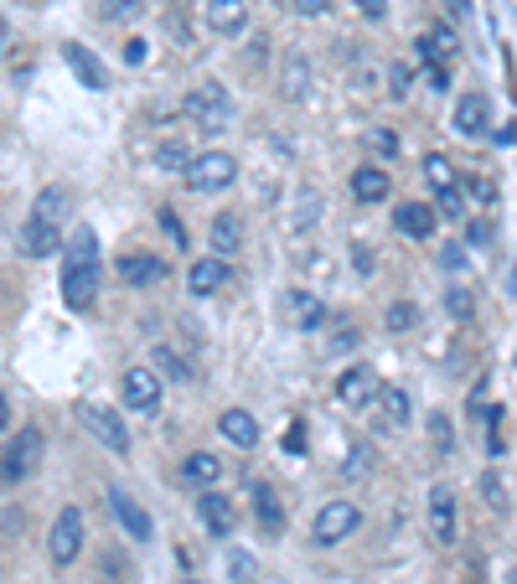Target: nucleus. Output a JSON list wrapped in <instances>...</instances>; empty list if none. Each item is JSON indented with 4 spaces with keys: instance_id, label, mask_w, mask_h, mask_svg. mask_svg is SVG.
I'll use <instances>...</instances> for the list:
<instances>
[{
    "instance_id": "obj_1",
    "label": "nucleus",
    "mask_w": 517,
    "mask_h": 584,
    "mask_svg": "<svg viewBox=\"0 0 517 584\" xmlns=\"http://www.w3.org/2000/svg\"><path fill=\"white\" fill-rule=\"evenodd\" d=\"M181 114L192 119L197 130H228L233 125V99H228V88L223 83H197L187 88V99H181Z\"/></svg>"
},
{
    "instance_id": "obj_2",
    "label": "nucleus",
    "mask_w": 517,
    "mask_h": 584,
    "mask_svg": "<svg viewBox=\"0 0 517 584\" xmlns=\"http://www.w3.org/2000/svg\"><path fill=\"white\" fill-rule=\"evenodd\" d=\"M42 460V429H21V435H11V445L0 450V486H16L37 471Z\"/></svg>"
},
{
    "instance_id": "obj_3",
    "label": "nucleus",
    "mask_w": 517,
    "mask_h": 584,
    "mask_svg": "<svg viewBox=\"0 0 517 584\" xmlns=\"http://www.w3.org/2000/svg\"><path fill=\"white\" fill-rule=\"evenodd\" d=\"M78 553H83V512L63 507V512H57V522H52V533H47V559L57 569H68Z\"/></svg>"
},
{
    "instance_id": "obj_4",
    "label": "nucleus",
    "mask_w": 517,
    "mask_h": 584,
    "mask_svg": "<svg viewBox=\"0 0 517 584\" xmlns=\"http://www.w3.org/2000/svg\"><path fill=\"white\" fill-rule=\"evenodd\" d=\"M238 181V161L228 156V150H207V156H197L192 161V171H187V187L192 192H223V187H233Z\"/></svg>"
},
{
    "instance_id": "obj_5",
    "label": "nucleus",
    "mask_w": 517,
    "mask_h": 584,
    "mask_svg": "<svg viewBox=\"0 0 517 584\" xmlns=\"http://www.w3.org/2000/svg\"><path fill=\"white\" fill-rule=\"evenodd\" d=\"M362 528V512L352 507V502H326L321 512H316V522H311V538L321 543V548H331V543H342L347 533H357Z\"/></svg>"
},
{
    "instance_id": "obj_6",
    "label": "nucleus",
    "mask_w": 517,
    "mask_h": 584,
    "mask_svg": "<svg viewBox=\"0 0 517 584\" xmlns=\"http://www.w3.org/2000/svg\"><path fill=\"white\" fill-rule=\"evenodd\" d=\"M78 419H83L88 435H99L109 450L130 455V429H125V419H119L114 409H104V404H83V409H78Z\"/></svg>"
},
{
    "instance_id": "obj_7",
    "label": "nucleus",
    "mask_w": 517,
    "mask_h": 584,
    "mask_svg": "<svg viewBox=\"0 0 517 584\" xmlns=\"http://www.w3.org/2000/svg\"><path fill=\"white\" fill-rule=\"evenodd\" d=\"M63 300L73 305V311H88V305L99 300V259L63 264Z\"/></svg>"
},
{
    "instance_id": "obj_8",
    "label": "nucleus",
    "mask_w": 517,
    "mask_h": 584,
    "mask_svg": "<svg viewBox=\"0 0 517 584\" xmlns=\"http://www.w3.org/2000/svg\"><path fill=\"white\" fill-rule=\"evenodd\" d=\"M383 393V378L373 373V367H347V373L337 378V398L347 409H362V404H373V398Z\"/></svg>"
},
{
    "instance_id": "obj_9",
    "label": "nucleus",
    "mask_w": 517,
    "mask_h": 584,
    "mask_svg": "<svg viewBox=\"0 0 517 584\" xmlns=\"http://www.w3.org/2000/svg\"><path fill=\"white\" fill-rule=\"evenodd\" d=\"M197 517H202V528L212 538H228L238 528V507L223 497V491H202V497H197Z\"/></svg>"
},
{
    "instance_id": "obj_10",
    "label": "nucleus",
    "mask_w": 517,
    "mask_h": 584,
    "mask_svg": "<svg viewBox=\"0 0 517 584\" xmlns=\"http://www.w3.org/2000/svg\"><path fill=\"white\" fill-rule=\"evenodd\" d=\"M109 512H114V522L130 533V543H150V517H145V507L135 502V497H125V491H109Z\"/></svg>"
},
{
    "instance_id": "obj_11",
    "label": "nucleus",
    "mask_w": 517,
    "mask_h": 584,
    "mask_svg": "<svg viewBox=\"0 0 517 584\" xmlns=\"http://www.w3.org/2000/svg\"><path fill=\"white\" fill-rule=\"evenodd\" d=\"M455 528H461L455 491H450V486H435V491H430V533H435V543H455Z\"/></svg>"
},
{
    "instance_id": "obj_12",
    "label": "nucleus",
    "mask_w": 517,
    "mask_h": 584,
    "mask_svg": "<svg viewBox=\"0 0 517 584\" xmlns=\"http://www.w3.org/2000/svg\"><path fill=\"white\" fill-rule=\"evenodd\" d=\"M73 212V187H42L37 202H32V223H47V228H63Z\"/></svg>"
},
{
    "instance_id": "obj_13",
    "label": "nucleus",
    "mask_w": 517,
    "mask_h": 584,
    "mask_svg": "<svg viewBox=\"0 0 517 584\" xmlns=\"http://www.w3.org/2000/svg\"><path fill=\"white\" fill-rule=\"evenodd\" d=\"M455 130L471 135V140L492 130V104H486V94H461L455 99Z\"/></svg>"
},
{
    "instance_id": "obj_14",
    "label": "nucleus",
    "mask_w": 517,
    "mask_h": 584,
    "mask_svg": "<svg viewBox=\"0 0 517 584\" xmlns=\"http://www.w3.org/2000/svg\"><path fill=\"white\" fill-rule=\"evenodd\" d=\"M228 280H233V274H228V259H218V254H212V259H197V264L187 269V290H192V295H218Z\"/></svg>"
},
{
    "instance_id": "obj_15",
    "label": "nucleus",
    "mask_w": 517,
    "mask_h": 584,
    "mask_svg": "<svg viewBox=\"0 0 517 584\" xmlns=\"http://www.w3.org/2000/svg\"><path fill=\"white\" fill-rule=\"evenodd\" d=\"M119 280L125 285H156V280H166V259L161 254H125L119 259Z\"/></svg>"
},
{
    "instance_id": "obj_16",
    "label": "nucleus",
    "mask_w": 517,
    "mask_h": 584,
    "mask_svg": "<svg viewBox=\"0 0 517 584\" xmlns=\"http://www.w3.org/2000/svg\"><path fill=\"white\" fill-rule=\"evenodd\" d=\"M212 254L218 259H233V254H243V218L238 212H218V218H212Z\"/></svg>"
},
{
    "instance_id": "obj_17",
    "label": "nucleus",
    "mask_w": 517,
    "mask_h": 584,
    "mask_svg": "<svg viewBox=\"0 0 517 584\" xmlns=\"http://www.w3.org/2000/svg\"><path fill=\"white\" fill-rule=\"evenodd\" d=\"M285 321L300 326V331H316V326L326 321V305H321L311 290H290V295H285Z\"/></svg>"
},
{
    "instance_id": "obj_18",
    "label": "nucleus",
    "mask_w": 517,
    "mask_h": 584,
    "mask_svg": "<svg viewBox=\"0 0 517 584\" xmlns=\"http://www.w3.org/2000/svg\"><path fill=\"white\" fill-rule=\"evenodd\" d=\"M435 218H440V212L424 207V202H399V207H393V228L409 233V238H430L435 233Z\"/></svg>"
},
{
    "instance_id": "obj_19",
    "label": "nucleus",
    "mask_w": 517,
    "mask_h": 584,
    "mask_svg": "<svg viewBox=\"0 0 517 584\" xmlns=\"http://www.w3.org/2000/svg\"><path fill=\"white\" fill-rule=\"evenodd\" d=\"M218 476H223V460L212 450H197V455L181 460V481L197 486V491H212V486H218Z\"/></svg>"
},
{
    "instance_id": "obj_20",
    "label": "nucleus",
    "mask_w": 517,
    "mask_h": 584,
    "mask_svg": "<svg viewBox=\"0 0 517 584\" xmlns=\"http://www.w3.org/2000/svg\"><path fill=\"white\" fill-rule=\"evenodd\" d=\"M156 398H161V378L150 373V367H130L125 373V404L130 409H156Z\"/></svg>"
},
{
    "instance_id": "obj_21",
    "label": "nucleus",
    "mask_w": 517,
    "mask_h": 584,
    "mask_svg": "<svg viewBox=\"0 0 517 584\" xmlns=\"http://www.w3.org/2000/svg\"><path fill=\"white\" fill-rule=\"evenodd\" d=\"M63 57H68V68H73V73H78L88 88H109V73H104V63H99V57L88 52V47L68 42V47H63Z\"/></svg>"
},
{
    "instance_id": "obj_22",
    "label": "nucleus",
    "mask_w": 517,
    "mask_h": 584,
    "mask_svg": "<svg viewBox=\"0 0 517 584\" xmlns=\"http://www.w3.org/2000/svg\"><path fill=\"white\" fill-rule=\"evenodd\" d=\"M202 16H207L212 32H238L249 6H243V0H202Z\"/></svg>"
},
{
    "instance_id": "obj_23",
    "label": "nucleus",
    "mask_w": 517,
    "mask_h": 584,
    "mask_svg": "<svg viewBox=\"0 0 517 584\" xmlns=\"http://www.w3.org/2000/svg\"><path fill=\"white\" fill-rule=\"evenodd\" d=\"M218 429H223V435H228L238 450H254V445H259V424H254L249 409H228V414L218 419Z\"/></svg>"
},
{
    "instance_id": "obj_24",
    "label": "nucleus",
    "mask_w": 517,
    "mask_h": 584,
    "mask_svg": "<svg viewBox=\"0 0 517 584\" xmlns=\"http://www.w3.org/2000/svg\"><path fill=\"white\" fill-rule=\"evenodd\" d=\"M352 197L357 202H383L388 197V171H378V166L352 171Z\"/></svg>"
},
{
    "instance_id": "obj_25",
    "label": "nucleus",
    "mask_w": 517,
    "mask_h": 584,
    "mask_svg": "<svg viewBox=\"0 0 517 584\" xmlns=\"http://www.w3.org/2000/svg\"><path fill=\"white\" fill-rule=\"evenodd\" d=\"M378 409H383V424H409V414H414V404H409V393L404 388H393V383H383V393H378Z\"/></svg>"
},
{
    "instance_id": "obj_26",
    "label": "nucleus",
    "mask_w": 517,
    "mask_h": 584,
    "mask_svg": "<svg viewBox=\"0 0 517 584\" xmlns=\"http://www.w3.org/2000/svg\"><path fill=\"white\" fill-rule=\"evenodd\" d=\"M52 249H57V228H47V223H26L21 228V254L26 259H42Z\"/></svg>"
},
{
    "instance_id": "obj_27",
    "label": "nucleus",
    "mask_w": 517,
    "mask_h": 584,
    "mask_svg": "<svg viewBox=\"0 0 517 584\" xmlns=\"http://www.w3.org/2000/svg\"><path fill=\"white\" fill-rule=\"evenodd\" d=\"M254 512H259V522H264L269 533H280V528H285V517H280V497H275V491H269L264 481L254 486Z\"/></svg>"
},
{
    "instance_id": "obj_28",
    "label": "nucleus",
    "mask_w": 517,
    "mask_h": 584,
    "mask_svg": "<svg viewBox=\"0 0 517 584\" xmlns=\"http://www.w3.org/2000/svg\"><path fill=\"white\" fill-rule=\"evenodd\" d=\"M424 181H430L435 192H450V187H455V166L440 156V150H430V156H424Z\"/></svg>"
},
{
    "instance_id": "obj_29",
    "label": "nucleus",
    "mask_w": 517,
    "mask_h": 584,
    "mask_svg": "<svg viewBox=\"0 0 517 584\" xmlns=\"http://www.w3.org/2000/svg\"><path fill=\"white\" fill-rule=\"evenodd\" d=\"M419 47H424V57H430L435 68H445L450 57H455V37H450V32H424V42H419Z\"/></svg>"
},
{
    "instance_id": "obj_30",
    "label": "nucleus",
    "mask_w": 517,
    "mask_h": 584,
    "mask_svg": "<svg viewBox=\"0 0 517 584\" xmlns=\"http://www.w3.org/2000/svg\"><path fill=\"white\" fill-rule=\"evenodd\" d=\"M150 357H156V367H161V373H166V378H176V383H192V378H197V373H192V367H187V362H181V357H176V352H171L166 342H161L156 352H150Z\"/></svg>"
},
{
    "instance_id": "obj_31",
    "label": "nucleus",
    "mask_w": 517,
    "mask_h": 584,
    "mask_svg": "<svg viewBox=\"0 0 517 584\" xmlns=\"http://www.w3.org/2000/svg\"><path fill=\"white\" fill-rule=\"evenodd\" d=\"M156 161H161V171H181V176H187L197 156H192V150H187V145H176V140H166V145H161V156H156Z\"/></svg>"
},
{
    "instance_id": "obj_32",
    "label": "nucleus",
    "mask_w": 517,
    "mask_h": 584,
    "mask_svg": "<svg viewBox=\"0 0 517 584\" xmlns=\"http://www.w3.org/2000/svg\"><path fill=\"white\" fill-rule=\"evenodd\" d=\"M285 94H290V99H306V94H311V68H306V63H290V68H285Z\"/></svg>"
},
{
    "instance_id": "obj_33",
    "label": "nucleus",
    "mask_w": 517,
    "mask_h": 584,
    "mask_svg": "<svg viewBox=\"0 0 517 584\" xmlns=\"http://www.w3.org/2000/svg\"><path fill=\"white\" fill-rule=\"evenodd\" d=\"M99 16L104 21H130V16H140V0H99Z\"/></svg>"
},
{
    "instance_id": "obj_34",
    "label": "nucleus",
    "mask_w": 517,
    "mask_h": 584,
    "mask_svg": "<svg viewBox=\"0 0 517 584\" xmlns=\"http://www.w3.org/2000/svg\"><path fill=\"white\" fill-rule=\"evenodd\" d=\"M419 321V311H414V305L409 300H399V305H388V331H409Z\"/></svg>"
},
{
    "instance_id": "obj_35",
    "label": "nucleus",
    "mask_w": 517,
    "mask_h": 584,
    "mask_svg": "<svg viewBox=\"0 0 517 584\" xmlns=\"http://www.w3.org/2000/svg\"><path fill=\"white\" fill-rule=\"evenodd\" d=\"M388 83H393V88H388L393 99H409V88H414V73H409V63H399V68H393V73H388Z\"/></svg>"
},
{
    "instance_id": "obj_36",
    "label": "nucleus",
    "mask_w": 517,
    "mask_h": 584,
    "mask_svg": "<svg viewBox=\"0 0 517 584\" xmlns=\"http://www.w3.org/2000/svg\"><path fill=\"white\" fill-rule=\"evenodd\" d=\"M440 212H445V218H466V192L461 187L440 192Z\"/></svg>"
},
{
    "instance_id": "obj_37",
    "label": "nucleus",
    "mask_w": 517,
    "mask_h": 584,
    "mask_svg": "<svg viewBox=\"0 0 517 584\" xmlns=\"http://www.w3.org/2000/svg\"><path fill=\"white\" fill-rule=\"evenodd\" d=\"M373 460H378V455H373L368 445H357V450L347 455V476H368V466H373Z\"/></svg>"
},
{
    "instance_id": "obj_38",
    "label": "nucleus",
    "mask_w": 517,
    "mask_h": 584,
    "mask_svg": "<svg viewBox=\"0 0 517 584\" xmlns=\"http://www.w3.org/2000/svg\"><path fill=\"white\" fill-rule=\"evenodd\" d=\"M316 212H321V197L306 192V197H300V212H295V228H311V223H316Z\"/></svg>"
},
{
    "instance_id": "obj_39",
    "label": "nucleus",
    "mask_w": 517,
    "mask_h": 584,
    "mask_svg": "<svg viewBox=\"0 0 517 584\" xmlns=\"http://www.w3.org/2000/svg\"><path fill=\"white\" fill-rule=\"evenodd\" d=\"M228 569H233V579H238V584H249V579H254V559H249V553H233Z\"/></svg>"
},
{
    "instance_id": "obj_40",
    "label": "nucleus",
    "mask_w": 517,
    "mask_h": 584,
    "mask_svg": "<svg viewBox=\"0 0 517 584\" xmlns=\"http://www.w3.org/2000/svg\"><path fill=\"white\" fill-rule=\"evenodd\" d=\"M290 6H295V16H326L337 0H290Z\"/></svg>"
},
{
    "instance_id": "obj_41",
    "label": "nucleus",
    "mask_w": 517,
    "mask_h": 584,
    "mask_svg": "<svg viewBox=\"0 0 517 584\" xmlns=\"http://www.w3.org/2000/svg\"><path fill=\"white\" fill-rule=\"evenodd\" d=\"M481 491H486V507H502V497H507L497 476H481Z\"/></svg>"
},
{
    "instance_id": "obj_42",
    "label": "nucleus",
    "mask_w": 517,
    "mask_h": 584,
    "mask_svg": "<svg viewBox=\"0 0 517 584\" xmlns=\"http://www.w3.org/2000/svg\"><path fill=\"white\" fill-rule=\"evenodd\" d=\"M445 305H450V316H471V295H466V290H450Z\"/></svg>"
},
{
    "instance_id": "obj_43",
    "label": "nucleus",
    "mask_w": 517,
    "mask_h": 584,
    "mask_svg": "<svg viewBox=\"0 0 517 584\" xmlns=\"http://www.w3.org/2000/svg\"><path fill=\"white\" fill-rule=\"evenodd\" d=\"M352 6L368 16V21H383V11H388V0H352Z\"/></svg>"
},
{
    "instance_id": "obj_44",
    "label": "nucleus",
    "mask_w": 517,
    "mask_h": 584,
    "mask_svg": "<svg viewBox=\"0 0 517 584\" xmlns=\"http://www.w3.org/2000/svg\"><path fill=\"white\" fill-rule=\"evenodd\" d=\"M161 228H166L176 243H187V233H181V223H176V212H171V207H161Z\"/></svg>"
},
{
    "instance_id": "obj_45",
    "label": "nucleus",
    "mask_w": 517,
    "mask_h": 584,
    "mask_svg": "<svg viewBox=\"0 0 517 584\" xmlns=\"http://www.w3.org/2000/svg\"><path fill=\"white\" fill-rule=\"evenodd\" d=\"M285 450H290V455H300V450H306V429H300V424H290V435H285Z\"/></svg>"
},
{
    "instance_id": "obj_46",
    "label": "nucleus",
    "mask_w": 517,
    "mask_h": 584,
    "mask_svg": "<svg viewBox=\"0 0 517 584\" xmlns=\"http://www.w3.org/2000/svg\"><path fill=\"white\" fill-rule=\"evenodd\" d=\"M424 83H430V88H435V94H440V88H445V83H450V73H445V68H435V63H430V68H424Z\"/></svg>"
},
{
    "instance_id": "obj_47",
    "label": "nucleus",
    "mask_w": 517,
    "mask_h": 584,
    "mask_svg": "<svg viewBox=\"0 0 517 584\" xmlns=\"http://www.w3.org/2000/svg\"><path fill=\"white\" fill-rule=\"evenodd\" d=\"M352 342H357V326H342V331H337V342H331V347H337V352H347Z\"/></svg>"
},
{
    "instance_id": "obj_48",
    "label": "nucleus",
    "mask_w": 517,
    "mask_h": 584,
    "mask_svg": "<svg viewBox=\"0 0 517 584\" xmlns=\"http://www.w3.org/2000/svg\"><path fill=\"white\" fill-rule=\"evenodd\" d=\"M6 424H11V404H6V393H0V435H6Z\"/></svg>"
},
{
    "instance_id": "obj_49",
    "label": "nucleus",
    "mask_w": 517,
    "mask_h": 584,
    "mask_svg": "<svg viewBox=\"0 0 517 584\" xmlns=\"http://www.w3.org/2000/svg\"><path fill=\"white\" fill-rule=\"evenodd\" d=\"M187 584H202V579H187Z\"/></svg>"
},
{
    "instance_id": "obj_50",
    "label": "nucleus",
    "mask_w": 517,
    "mask_h": 584,
    "mask_svg": "<svg viewBox=\"0 0 517 584\" xmlns=\"http://www.w3.org/2000/svg\"><path fill=\"white\" fill-rule=\"evenodd\" d=\"M512 295H517V280H512Z\"/></svg>"
}]
</instances>
